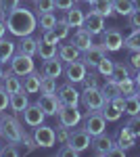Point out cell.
I'll list each match as a JSON object with an SVG mask.
<instances>
[{
	"label": "cell",
	"instance_id": "obj_1",
	"mask_svg": "<svg viewBox=\"0 0 140 157\" xmlns=\"http://www.w3.org/2000/svg\"><path fill=\"white\" fill-rule=\"evenodd\" d=\"M6 29L9 34L21 38V36H32L38 27V15L32 9H25V6H17L6 15Z\"/></svg>",
	"mask_w": 140,
	"mask_h": 157
},
{
	"label": "cell",
	"instance_id": "obj_2",
	"mask_svg": "<svg viewBox=\"0 0 140 157\" xmlns=\"http://www.w3.org/2000/svg\"><path fill=\"white\" fill-rule=\"evenodd\" d=\"M0 126H2V140L4 143H21V138H23V124L17 120L15 115H6L4 111L0 113Z\"/></svg>",
	"mask_w": 140,
	"mask_h": 157
},
{
	"label": "cell",
	"instance_id": "obj_3",
	"mask_svg": "<svg viewBox=\"0 0 140 157\" xmlns=\"http://www.w3.org/2000/svg\"><path fill=\"white\" fill-rule=\"evenodd\" d=\"M84 130L90 134V136H98V134H103L107 130V120L105 115L100 113V111H86V115H84Z\"/></svg>",
	"mask_w": 140,
	"mask_h": 157
},
{
	"label": "cell",
	"instance_id": "obj_4",
	"mask_svg": "<svg viewBox=\"0 0 140 157\" xmlns=\"http://www.w3.org/2000/svg\"><path fill=\"white\" fill-rule=\"evenodd\" d=\"M123 34L117 29V27H109L100 34V46L107 50V52H117V50L123 48Z\"/></svg>",
	"mask_w": 140,
	"mask_h": 157
},
{
	"label": "cell",
	"instance_id": "obj_5",
	"mask_svg": "<svg viewBox=\"0 0 140 157\" xmlns=\"http://www.w3.org/2000/svg\"><path fill=\"white\" fill-rule=\"evenodd\" d=\"M11 71L17 73L19 78H23L27 73L36 71V65H34V57H29V55H21V52H15L11 57Z\"/></svg>",
	"mask_w": 140,
	"mask_h": 157
},
{
	"label": "cell",
	"instance_id": "obj_6",
	"mask_svg": "<svg viewBox=\"0 0 140 157\" xmlns=\"http://www.w3.org/2000/svg\"><path fill=\"white\" fill-rule=\"evenodd\" d=\"M105 103H107V98H105V94L100 92V88H84L82 105L88 109V111H100Z\"/></svg>",
	"mask_w": 140,
	"mask_h": 157
},
{
	"label": "cell",
	"instance_id": "obj_7",
	"mask_svg": "<svg viewBox=\"0 0 140 157\" xmlns=\"http://www.w3.org/2000/svg\"><path fill=\"white\" fill-rule=\"evenodd\" d=\"M34 138L38 147L42 149H50V147L57 145V134H55V128H50L46 124H40L38 128H34Z\"/></svg>",
	"mask_w": 140,
	"mask_h": 157
},
{
	"label": "cell",
	"instance_id": "obj_8",
	"mask_svg": "<svg viewBox=\"0 0 140 157\" xmlns=\"http://www.w3.org/2000/svg\"><path fill=\"white\" fill-rule=\"evenodd\" d=\"M21 117H23V126H27V128H38L40 124H44L46 113L40 109V105H38V103H34V105L29 103V105L23 109Z\"/></svg>",
	"mask_w": 140,
	"mask_h": 157
},
{
	"label": "cell",
	"instance_id": "obj_9",
	"mask_svg": "<svg viewBox=\"0 0 140 157\" xmlns=\"http://www.w3.org/2000/svg\"><path fill=\"white\" fill-rule=\"evenodd\" d=\"M57 97L61 98V103L63 105H67V107H78L80 103H82V92H78L73 84H63L57 88Z\"/></svg>",
	"mask_w": 140,
	"mask_h": 157
},
{
	"label": "cell",
	"instance_id": "obj_10",
	"mask_svg": "<svg viewBox=\"0 0 140 157\" xmlns=\"http://www.w3.org/2000/svg\"><path fill=\"white\" fill-rule=\"evenodd\" d=\"M100 113L105 115L107 121H117L121 115H123V97H115V98H109L103 109H100Z\"/></svg>",
	"mask_w": 140,
	"mask_h": 157
},
{
	"label": "cell",
	"instance_id": "obj_11",
	"mask_svg": "<svg viewBox=\"0 0 140 157\" xmlns=\"http://www.w3.org/2000/svg\"><path fill=\"white\" fill-rule=\"evenodd\" d=\"M65 78L69 80L71 84H82V80H84V75L88 73V67H86V63H84L82 59H78V61H71V63H67L65 65Z\"/></svg>",
	"mask_w": 140,
	"mask_h": 157
},
{
	"label": "cell",
	"instance_id": "obj_12",
	"mask_svg": "<svg viewBox=\"0 0 140 157\" xmlns=\"http://www.w3.org/2000/svg\"><path fill=\"white\" fill-rule=\"evenodd\" d=\"M57 117H59V124H63V126H67V128H75V126L84 120V113L78 107H67V105H63V109L59 111Z\"/></svg>",
	"mask_w": 140,
	"mask_h": 157
},
{
	"label": "cell",
	"instance_id": "obj_13",
	"mask_svg": "<svg viewBox=\"0 0 140 157\" xmlns=\"http://www.w3.org/2000/svg\"><path fill=\"white\" fill-rule=\"evenodd\" d=\"M67 145H71L75 151H86V149H90L92 147V136L86 132L84 128H75L73 132L69 134V140H67Z\"/></svg>",
	"mask_w": 140,
	"mask_h": 157
},
{
	"label": "cell",
	"instance_id": "obj_14",
	"mask_svg": "<svg viewBox=\"0 0 140 157\" xmlns=\"http://www.w3.org/2000/svg\"><path fill=\"white\" fill-rule=\"evenodd\" d=\"M38 105H40V109L48 115H52V117H57L59 111L63 109V103H61V98L57 97V94H40V98H38Z\"/></svg>",
	"mask_w": 140,
	"mask_h": 157
},
{
	"label": "cell",
	"instance_id": "obj_15",
	"mask_svg": "<svg viewBox=\"0 0 140 157\" xmlns=\"http://www.w3.org/2000/svg\"><path fill=\"white\" fill-rule=\"evenodd\" d=\"M82 27L88 32V34H92V36H100V34L105 32V17L98 15V13H94V11H90L88 15H86Z\"/></svg>",
	"mask_w": 140,
	"mask_h": 157
},
{
	"label": "cell",
	"instance_id": "obj_16",
	"mask_svg": "<svg viewBox=\"0 0 140 157\" xmlns=\"http://www.w3.org/2000/svg\"><path fill=\"white\" fill-rule=\"evenodd\" d=\"M113 138L109 136V134H98V136H92V153L96 157H107L111 153V149H113Z\"/></svg>",
	"mask_w": 140,
	"mask_h": 157
},
{
	"label": "cell",
	"instance_id": "obj_17",
	"mask_svg": "<svg viewBox=\"0 0 140 157\" xmlns=\"http://www.w3.org/2000/svg\"><path fill=\"white\" fill-rule=\"evenodd\" d=\"M107 55V50L100 46V44H92L88 50H84L82 52V61L86 63V67H90V69H96V65L100 63V59Z\"/></svg>",
	"mask_w": 140,
	"mask_h": 157
},
{
	"label": "cell",
	"instance_id": "obj_18",
	"mask_svg": "<svg viewBox=\"0 0 140 157\" xmlns=\"http://www.w3.org/2000/svg\"><path fill=\"white\" fill-rule=\"evenodd\" d=\"M65 71V67H63V61L57 57H52V59H46L42 63V75H48V78H55L57 80L61 73Z\"/></svg>",
	"mask_w": 140,
	"mask_h": 157
},
{
	"label": "cell",
	"instance_id": "obj_19",
	"mask_svg": "<svg viewBox=\"0 0 140 157\" xmlns=\"http://www.w3.org/2000/svg\"><path fill=\"white\" fill-rule=\"evenodd\" d=\"M27 105H29V94L25 92L23 88L11 94V101H9V107H11L13 111H15V113H19V115H21V113H23V109L27 107Z\"/></svg>",
	"mask_w": 140,
	"mask_h": 157
},
{
	"label": "cell",
	"instance_id": "obj_20",
	"mask_svg": "<svg viewBox=\"0 0 140 157\" xmlns=\"http://www.w3.org/2000/svg\"><path fill=\"white\" fill-rule=\"evenodd\" d=\"M17 52L36 57V55H38V38H34V36H21V38H19V42H17Z\"/></svg>",
	"mask_w": 140,
	"mask_h": 157
},
{
	"label": "cell",
	"instance_id": "obj_21",
	"mask_svg": "<svg viewBox=\"0 0 140 157\" xmlns=\"http://www.w3.org/2000/svg\"><path fill=\"white\" fill-rule=\"evenodd\" d=\"M59 59L63 61V63L78 61V59H82V50L78 48L73 42H69V44H61V46H59Z\"/></svg>",
	"mask_w": 140,
	"mask_h": 157
},
{
	"label": "cell",
	"instance_id": "obj_22",
	"mask_svg": "<svg viewBox=\"0 0 140 157\" xmlns=\"http://www.w3.org/2000/svg\"><path fill=\"white\" fill-rule=\"evenodd\" d=\"M71 42H73V44H75L78 48L82 50V52H84V50H88V48H90V46L94 44V42H92V34H88V32H86L84 27H78V32L73 34Z\"/></svg>",
	"mask_w": 140,
	"mask_h": 157
},
{
	"label": "cell",
	"instance_id": "obj_23",
	"mask_svg": "<svg viewBox=\"0 0 140 157\" xmlns=\"http://www.w3.org/2000/svg\"><path fill=\"white\" fill-rule=\"evenodd\" d=\"M40 80H42V73L40 71H32L27 75H23V90L27 94L40 92Z\"/></svg>",
	"mask_w": 140,
	"mask_h": 157
},
{
	"label": "cell",
	"instance_id": "obj_24",
	"mask_svg": "<svg viewBox=\"0 0 140 157\" xmlns=\"http://www.w3.org/2000/svg\"><path fill=\"white\" fill-rule=\"evenodd\" d=\"M2 86L6 88V92H9V94H13V92H17V90H21V88H23V82L19 80V75H17V73H13L11 69H9V71H4V75H2Z\"/></svg>",
	"mask_w": 140,
	"mask_h": 157
},
{
	"label": "cell",
	"instance_id": "obj_25",
	"mask_svg": "<svg viewBox=\"0 0 140 157\" xmlns=\"http://www.w3.org/2000/svg\"><path fill=\"white\" fill-rule=\"evenodd\" d=\"M15 52H17V42H13L9 38H0V63L4 65L6 61H11Z\"/></svg>",
	"mask_w": 140,
	"mask_h": 157
},
{
	"label": "cell",
	"instance_id": "obj_26",
	"mask_svg": "<svg viewBox=\"0 0 140 157\" xmlns=\"http://www.w3.org/2000/svg\"><path fill=\"white\" fill-rule=\"evenodd\" d=\"M38 55H40L42 61L52 59V57L59 55V46L57 44H50V42H44L42 38H38Z\"/></svg>",
	"mask_w": 140,
	"mask_h": 157
},
{
	"label": "cell",
	"instance_id": "obj_27",
	"mask_svg": "<svg viewBox=\"0 0 140 157\" xmlns=\"http://www.w3.org/2000/svg\"><path fill=\"white\" fill-rule=\"evenodd\" d=\"M84 19H86V15H84V11L78 9V6H71L69 11H65V21L69 23V27H82Z\"/></svg>",
	"mask_w": 140,
	"mask_h": 157
},
{
	"label": "cell",
	"instance_id": "obj_28",
	"mask_svg": "<svg viewBox=\"0 0 140 157\" xmlns=\"http://www.w3.org/2000/svg\"><path fill=\"white\" fill-rule=\"evenodd\" d=\"M123 113H126V115H138L140 113L138 92H136V94H130V97H123Z\"/></svg>",
	"mask_w": 140,
	"mask_h": 157
},
{
	"label": "cell",
	"instance_id": "obj_29",
	"mask_svg": "<svg viewBox=\"0 0 140 157\" xmlns=\"http://www.w3.org/2000/svg\"><path fill=\"white\" fill-rule=\"evenodd\" d=\"M92 11L98 13V15H103L105 19L109 17H113L115 15V9H113V0H96L92 4Z\"/></svg>",
	"mask_w": 140,
	"mask_h": 157
},
{
	"label": "cell",
	"instance_id": "obj_30",
	"mask_svg": "<svg viewBox=\"0 0 140 157\" xmlns=\"http://www.w3.org/2000/svg\"><path fill=\"white\" fill-rule=\"evenodd\" d=\"M113 9L121 17H130L136 9V0H113Z\"/></svg>",
	"mask_w": 140,
	"mask_h": 157
},
{
	"label": "cell",
	"instance_id": "obj_31",
	"mask_svg": "<svg viewBox=\"0 0 140 157\" xmlns=\"http://www.w3.org/2000/svg\"><path fill=\"white\" fill-rule=\"evenodd\" d=\"M117 145L123 147V149L128 151V149H132V147H136V136H134V134L123 126V128L117 132Z\"/></svg>",
	"mask_w": 140,
	"mask_h": 157
},
{
	"label": "cell",
	"instance_id": "obj_32",
	"mask_svg": "<svg viewBox=\"0 0 140 157\" xmlns=\"http://www.w3.org/2000/svg\"><path fill=\"white\" fill-rule=\"evenodd\" d=\"M126 78H130V67L128 65H123L121 61H115V65H113V73L109 75V80H113V82H123Z\"/></svg>",
	"mask_w": 140,
	"mask_h": 157
},
{
	"label": "cell",
	"instance_id": "obj_33",
	"mask_svg": "<svg viewBox=\"0 0 140 157\" xmlns=\"http://www.w3.org/2000/svg\"><path fill=\"white\" fill-rule=\"evenodd\" d=\"M57 80L55 78H48V75H42L40 80V92L42 94H57Z\"/></svg>",
	"mask_w": 140,
	"mask_h": 157
},
{
	"label": "cell",
	"instance_id": "obj_34",
	"mask_svg": "<svg viewBox=\"0 0 140 157\" xmlns=\"http://www.w3.org/2000/svg\"><path fill=\"white\" fill-rule=\"evenodd\" d=\"M113 65H115V61L109 59V57H103L100 59V63L96 65V71H98V75H103V78H109L111 73H113Z\"/></svg>",
	"mask_w": 140,
	"mask_h": 157
},
{
	"label": "cell",
	"instance_id": "obj_35",
	"mask_svg": "<svg viewBox=\"0 0 140 157\" xmlns=\"http://www.w3.org/2000/svg\"><path fill=\"white\" fill-rule=\"evenodd\" d=\"M57 23V17H55V13H40L38 15V25H40V29H52Z\"/></svg>",
	"mask_w": 140,
	"mask_h": 157
},
{
	"label": "cell",
	"instance_id": "obj_36",
	"mask_svg": "<svg viewBox=\"0 0 140 157\" xmlns=\"http://www.w3.org/2000/svg\"><path fill=\"white\" fill-rule=\"evenodd\" d=\"M100 92L105 94V98H115V97H121V92H119V84L113 82V80H107L105 86H100Z\"/></svg>",
	"mask_w": 140,
	"mask_h": 157
},
{
	"label": "cell",
	"instance_id": "obj_37",
	"mask_svg": "<svg viewBox=\"0 0 140 157\" xmlns=\"http://www.w3.org/2000/svg\"><path fill=\"white\" fill-rule=\"evenodd\" d=\"M19 147H21V153L23 155H27V153H32V151H36L38 149V143H36L34 134H23V138H21V143H19Z\"/></svg>",
	"mask_w": 140,
	"mask_h": 157
},
{
	"label": "cell",
	"instance_id": "obj_38",
	"mask_svg": "<svg viewBox=\"0 0 140 157\" xmlns=\"http://www.w3.org/2000/svg\"><path fill=\"white\" fill-rule=\"evenodd\" d=\"M123 48H128L130 52H132V50H140V29H134V32L123 40Z\"/></svg>",
	"mask_w": 140,
	"mask_h": 157
},
{
	"label": "cell",
	"instance_id": "obj_39",
	"mask_svg": "<svg viewBox=\"0 0 140 157\" xmlns=\"http://www.w3.org/2000/svg\"><path fill=\"white\" fill-rule=\"evenodd\" d=\"M136 90H138V86H136V82H134V78H126L123 82H119V92H121V97L136 94Z\"/></svg>",
	"mask_w": 140,
	"mask_h": 157
},
{
	"label": "cell",
	"instance_id": "obj_40",
	"mask_svg": "<svg viewBox=\"0 0 140 157\" xmlns=\"http://www.w3.org/2000/svg\"><path fill=\"white\" fill-rule=\"evenodd\" d=\"M69 23H67V21H65V17H63V19H57V23H55V27H52V32H55V34H57V38L59 40H65V38L69 36Z\"/></svg>",
	"mask_w": 140,
	"mask_h": 157
},
{
	"label": "cell",
	"instance_id": "obj_41",
	"mask_svg": "<svg viewBox=\"0 0 140 157\" xmlns=\"http://www.w3.org/2000/svg\"><path fill=\"white\" fill-rule=\"evenodd\" d=\"M0 155H9V157H19L23 155L21 153V147H19V143H6V145L2 147V151H0Z\"/></svg>",
	"mask_w": 140,
	"mask_h": 157
},
{
	"label": "cell",
	"instance_id": "obj_42",
	"mask_svg": "<svg viewBox=\"0 0 140 157\" xmlns=\"http://www.w3.org/2000/svg\"><path fill=\"white\" fill-rule=\"evenodd\" d=\"M19 2H21V0H0V17L6 19V15H9L13 9H17Z\"/></svg>",
	"mask_w": 140,
	"mask_h": 157
},
{
	"label": "cell",
	"instance_id": "obj_43",
	"mask_svg": "<svg viewBox=\"0 0 140 157\" xmlns=\"http://www.w3.org/2000/svg\"><path fill=\"white\" fill-rule=\"evenodd\" d=\"M55 134H57V145H65V143L69 140V134H71V130L67 128V126L59 124V126H57V130H55Z\"/></svg>",
	"mask_w": 140,
	"mask_h": 157
},
{
	"label": "cell",
	"instance_id": "obj_44",
	"mask_svg": "<svg viewBox=\"0 0 140 157\" xmlns=\"http://www.w3.org/2000/svg\"><path fill=\"white\" fill-rule=\"evenodd\" d=\"M126 128H128V130L134 134L136 138H140V113H138V115H130Z\"/></svg>",
	"mask_w": 140,
	"mask_h": 157
},
{
	"label": "cell",
	"instance_id": "obj_45",
	"mask_svg": "<svg viewBox=\"0 0 140 157\" xmlns=\"http://www.w3.org/2000/svg\"><path fill=\"white\" fill-rule=\"evenodd\" d=\"M36 11H38V15L40 13H50L57 9V4H55V0H36Z\"/></svg>",
	"mask_w": 140,
	"mask_h": 157
},
{
	"label": "cell",
	"instance_id": "obj_46",
	"mask_svg": "<svg viewBox=\"0 0 140 157\" xmlns=\"http://www.w3.org/2000/svg\"><path fill=\"white\" fill-rule=\"evenodd\" d=\"M82 84H84V88H100V86H98V71L96 73L94 71L86 73L84 80H82Z\"/></svg>",
	"mask_w": 140,
	"mask_h": 157
},
{
	"label": "cell",
	"instance_id": "obj_47",
	"mask_svg": "<svg viewBox=\"0 0 140 157\" xmlns=\"http://www.w3.org/2000/svg\"><path fill=\"white\" fill-rule=\"evenodd\" d=\"M57 155L59 157H78V155H80V151H75L71 145L65 143V145H61V149L57 151Z\"/></svg>",
	"mask_w": 140,
	"mask_h": 157
},
{
	"label": "cell",
	"instance_id": "obj_48",
	"mask_svg": "<svg viewBox=\"0 0 140 157\" xmlns=\"http://www.w3.org/2000/svg\"><path fill=\"white\" fill-rule=\"evenodd\" d=\"M9 101H11V94L6 92V88H4V86L0 84V113L9 107Z\"/></svg>",
	"mask_w": 140,
	"mask_h": 157
},
{
	"label": "cell",
	"instance_id": "obj_49",
	"mask_svg": "<svg viewBox=\"0 0 140 157\" xmlns=\"http://www.w3.org/2000/svg\"><path fill=\"white\" fill-rule=\"evenodd\" d=\"M128 21L132 29H140V9H134V13L128 17Z\"/></svg>",
	"mask_w": 140,
	"mask_h": 157
},
{
	"label": "cell",
	"instance_id": "obj_50",
	"mask_svg": "<svg viewBox=\"0 0 140 157\" xmlns=\"http://www.w3.org/2000/svg\"><path fill=\"white\" fill-rule=\"evenodd\" d=\"M42 40H44V42H50V44H59V42H61L52 29H42Z\"/></svg>",
	"mask_w": 140,
	"mask_h": 157
},
{
	"label": "cell",
	"instance_id": "obj_51",
	"mask_svg": "<svg viewBox=\"0 0 140 157\" xmlns=\"http://www.w3.org/2000/svg\"><path fill=\"white\" fill-rule=\"evenodd\" d=\"M128 61H130V67L132 69H140V50H132Z\"/></svg>",
	"mask_w": 140,
	"mask_h": 157
},
{
	"label": "cell",
	"instance_id": "obj_52",
	"mask_svg": "<svg viewBox=\"0 0 140 157\" xmlns=\"http://www.w3.org/2000/svg\"><path fill=\"white\" fill-rule=\"evenodd\" d=\"M73 2H75V0H55L59 11H69L71 6H73Z\"/></svg>",
	"mask_w": 140,
	"mask_h": 157
},
{
	"label": "cell",
	"instance_id": "obj_53",
	"mask_svg": "<svg viewBox=\"0 0 140 157\" xmlns=\"http://www.w3.org/2000/svg\"><path fill=\"white\" fill-rule=\"evenodd\" d=\"M6 32H9V29H6V21L0 17V38H4V34H6Z\"/></svg>",
	"mask_w": 140,
	"mask_h": 157
},
{
	"label": "cell",
	"instance_id": "obj_54",
	"mask_svg": "<svg viewBox=\"0 0 140 157\" xmlns=\"http://www.w3.org/2000/svg\"><path fill=\"white\" fill-rule=\"evenodd\" d=\"M134 82H136V86H140V69H136V75H134Z\"/></svg>",
	"mask_w": 140,
	"mask_h": 157
},
{
	"label": "cell",
	"instance_id": "obj_55",
	"mask_svg": "<svg viewBox=\"0 0 140 157\" xmlns=\"http://www.w3.org/2000/svg\"><path fill=\"white\" fill-rule=\"evenodd\" d=\"M2 75H4V69H2V63H0V82H2Z\"/></svg>",
	"mask_w": 140,
	"mask_h": 157
},
{
	"label": "cell",
	"instance_id": "obj_56",
	"mask_svg": "<svg viewBox=\"0 0 140 157\" xmlns=\"http://www.w3.org/2000/svg\"><path fill=\"white\" fill-rule=\"evenodd\" d=\"M86 2H88V4H90V6H92L94 2H96V0H86Z\"/></svg>",
	"mask_w": 140,
	"mask_h": 157
},
{
	"label": "cell",
	"instance_id": "obj_57",
	"mask_svg": "<svg viewBox=\"0 0 140 157\" xmlns=\"http://www.w3.org/2000/svg\"><path fill=\"white\" fill-rule=\"evenodd\" d=\"M2 147H4V145H2V136H0V151H2Z\"/></svg>",
	"mask_w": 140,
	"mask_h": 157
},
{
	"label": "cell",
	"instance_id": "obj_58",
	"mask_svg": "<svg viewBox=\"0 0 140 157\" xmlns=\"http://www.w3.org/2000/svg\"><path fill=\"white\" fill-rule=\"evenodd\" d=\"M136 9H140V0H138V2H136Z\"/></svg>",
	"mask_w": 140,
	"mask_h": 157
},
{
	"label": "cell",
	"instance_id": "obj_59",
	"mask_svg": "<svg viewBox=\"0 0 140 157\" xmlns=\"http://www.w3.org/2000/svg\"><path fill=\"white\" fill-rule=\"evenodd\" d=\"M136 92H138V97H140V86H138V90H136Z\"/></svg>",
	"mask_w": 140,
	"mask_h": 157
},
{
	"label": "cell",
	"instance_id": "obj_60",
	"mask_svg": "<svg viewBox=\"0 0 140 157\" xmlns=\"http://www.w3.org/2000/svg\"><path fill=\"white\" fill-rule=\"evenodd\" d=\"M0 134H2V126H0Z\"/></svg>",
	"mask_w": 140,
	"mask_h": 157
},
{
	"label": "cell",
	"instance_id": "obj_61",
	"mask_svg": "<svg viewBox=\"0 0 140 157\" xmlns=\"http://www.w3.org/2000/svg\"><path fill=\"white\" fill-rule=\"evenodd\" d=\"M75 2H82V0H75Z\"/></svg>",
	"mask_w": 140,
	"mask_h": 157
},
{
	"label": "cell",
	"instance_id": "obj_62",
	"mask_svg": "<svg viewBox=\"0 0 140 157\" xmlns=\"http://www.w3.org/2000/svg\"><path fill=\"white\" fill-rule=\"evenodd\" d=\"M29 2H36V0H29Z\"/></svg>",
	"mask_w": 140,
	"mask_h": 157
}]
</instances>
